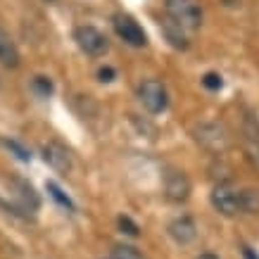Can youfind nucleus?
<instances>
[{
  "label": "nucleus",
  "instance_id": "obj_1",
  "mask_svg": "<svg viewBox=\"0 0 259 259\" xmlns=\"http://www.w3.org/2000/svg\"><path fill=\"white\" fill-rule=\"evenodd\" d=\"M166 15L186 31H195L202 24V5L200 0H166Z\"/></svg>",
  "mask_w": 259,
  "mask_h": 259
},
{
  "label": "nucleus",
  "instance_id": "obj_2",
  "mask_svg": "<svg viewBox=\"0 0 259 259\" xmlns=\"http://www.w3.org/2000/svg\"><path fill=\"white\" fill-rule=\"evenodd\" d=\"M138 100L150 114H162L169 107V91L159 79H145L138 86Z\"/></svg>",
  "mask_w": 259,
  "mask_h": 259
},
{
  "label": "nucleus",
  "instance_id": "obj_3",
  "mask_svg": "<svg viewBox=\"0 0 259 259\" xmlns=\"http://www.w3.org/2000/svg\"><path fill=\"white\" fill-rule=\"evenodd\" d=\"M112 26H114V33L124 40L126 46H131V48H145L148 46V33H145V29H143L141 24L136 22L131 15L117 12V15L112 17Z\"/></svg>",
  "mask_w": 259,
  "mask_h": 259
},
{
  "label": "nucleus",
  "instance_id": "obj_4",
  "mask_svg": "<svg viewBox=\"0 0 259 259\" xmlns=\"http://www.w3.org/2000/svg\"><path fill=\"white\" fill-rule=\"evenodd\" d=\"M74 40H76V46H79L88 57H102L107 50H110L107 36H105L100 29L91 26V24L76 26V29H74Z\"/></svg>",
  "mask_w": 259,
  "mask_h": 259
},
{
  "label": "nucleus",
  "instance_id": "obj_5",
  "mask_svg": "<svg viewBox=\"0 0 259 259\" xmlns=\"http://www.w3.org/2000/svg\"><path fill=\"white\" fill-rule=\"evenodd\" d=\"M238 195H240V190L231 181H219L212 188V207L219 214H224V217H236L240 212Z\"/></svg>",
  "mask_w": 259,
  "mask_h": 259
},
{
  "label": "nucleus",
  "instance_id": "obj_6",
  "mask_svg": "<svg viewBox=\"0 0 259 259\" xmlns=\"http://www.w3.org/2000/svg\"><path fill=\"white\" fill-rule=\"evenodd\" d=\"M40 155L46 159V164L50 166V169H55L57 174L67 176V174L71 171V152L64 148L62 143H57V141L46 143V145L40 148Z\"/></svg>",
  "mask_w": 259,
  "mask_h": 259
},
{
  "label": "nucleus",
  "instance_id": "obj_7",
  "mask_svg": "<svg viewBox=\"0 0 259 259\" xmlns=\"http://www.w3.org/2000/svg\"><path fill=\"white\" fill-rule=\"evenodd\" d=\"M190 179L186 176L183 171H169L164 176V195H166V200L169 202H176V204H181V202H186L190 197Z\"/></svg>",
  "mask_w": 259,
  "mask_h": 259
},
{
  "label": "nucleus",
  "instance_id": "obj_8",
  "mask_svg": "<svg viewBox=\"0 0 259 259\" xmlns=\"http://www.w3.org/2000/svg\"><path fill=\"white\" fill-rule=\"evenodd\" d=\"M195 138L209 150H224L228 143L226 131L219 124H200L195 128Z\"/></svg>",
  "mask_w": 259,
  "mask_h": 259
},
{
  "label": "nucleus",
  "instance_id": "obj_9",
  "mask_svg": "<svg viewBox=\"0 0 259 259\" xmlns=\"http://www.w3.org/2000/svg\"><path fill=\"white\" fill-rule=\"evenodd\" d=\"M166 231H169V236H171L174 243H179V245H188L197 238V226L190 217H179V219H174L171 224L166 226Z\"/></svg>",
  "mask_w": 259,
  "mask_h": 259
},
{
  "label": "nucleus",
  "instance_id": "obj_10",
  "mask_svg": "<svg viewBox=\"0 0 259 259\" xmlns=\"http://www.w3.org/2000/svg\"><path fill=\"white\" fill-rule=\"evenodd\" d=\"M162 36L174 50H188V36H186V29L179 26L169 15L162 17Z\"/></svg>",
  "mask_w": 259,
  "mask_h": 259
},
{
  "label": "nucleus",
  "instance_id": "obj_11",
  "mask_svg": "<svg viewBox=\"0 0 259 259\" xmlns=\"http://www.w3.org/2000/svg\"><path fill=\"white\" fill-rule=\"evenodd\" d=\"M19 62H22V57H19V50H17L15 40L0 26V64L8 67V69H15V67H19Z\"/></svg>",
  "mask_w": 259,
  "mask_h": 259
},
{
  "label": "nucleus",
  "instance_id": "obj_12",
  "mask_svg": "<svg viewBox=\"0 0 259 259\" xmlns=\"http://www.w3.org/2000/svg\"><path fill=\"white\" fill-rule=\"evenodd\" d=\"M17 188H19V193H17V197H19V204H22L24 212H36L38 209V195H36V190L26 183V181H15Z\"/></svg>",
  "mask_w": 259,
  "mask_h": 259
},
{
  "label": "nucleus",
  "instance_id": "obj_13",
  "mask_svg": "<svg viewBox=\"0 0 259 259\" xmlns=\"http://www.w3.org/2000/svg\"><path fill=\"white\" fill-rule=\"evenodd\" d=\"M238 207L245 214H259V190L257 188H243L238 195Z\"/></svg>",
  "mask_w": 259,
  "mask_h": 259
},
{
  "label": "nucleus",
  "instance_id": "obj_14",
  "mask_svg": "<svg viewBox=\"0 0 259 259\" xmlns=\"http://www.w3.org/2000/svg\"><path fill=\"white\" fill-rule=\"evenodd\" d=\"M31 91L38 98H50V95L55 93V86H53V81L48 79V76H43V74H36L31 79Z\"/></svg>",
  "mask_w": 259,
  "mask_h": 259
},
{
  "label": "nucleus",
  "instance_id": "obj_15",
  "mask_svg": "<svg viewBox=\"0 0 259 259\" xmlns=\"http://www.w3.org/2000/svg\"><path fill=\"white\" fill-rule=\"evenodd\" d=\"M46 188H48V193H50V197H53L55 202H60V204L64 207V209H69V212H74V202H71L69 195H67V193H64V190L60 188V186H57L55 181H48V183H46Z\"/></svg>",
  "mask_w": 259,
  "mask_h": 259
},
{
  "label": "nucleus",
  "instance_id": "obj_16",
  "mask_svg": "<svg viewBox=\"0 0 259 259\" xmlns=\"http://www.w3.org/2000/svg\"><path fill=\"white\" fill-rule=\"evenodd\" d=\"M112 259H145V257L136 250L134 245L119 243V245H114V247H112Z\"/></svg>",
  "mask_w": 259,
  "mask_h": 259
},
{
  "label": "nucleus",
  "instance_id": "obj_17",
  "mask_svg": "<svg viewBox=\"0 0 259 259\" xmlns=\"http://www.w3.org/2000/svg\"><path fill=\"white\" fill-rule=\"evenodd\" d=\"M3 145H5V148H8L17 159H22V162H31V150L24 148L19 141H3Z\"/></svg>",
  "mask_w": 259,
  "mask_h": 259
},
{
  "label": "nucleus",
  "instance_id": "obj_18",
  "mask_svg": "<svg viewBox=\"0 0 259 259\" xmlns=\"http://www.w3.org/2000/svg\"><path fill=\"white\" fill-rule=\"evenodd\" d=\"M202 86L207 91H221L224 88V79H221V74H217V71H207L202 76Z\"/></svg>",
  "mask_w": 259,
  "mask_h": 259
},
{
  "label": "nucleus",
  "instance_id": "obj_19",
  "mask_svg": "<svg viewBox=\"0 0 259 259\" xmlns=\"http://www.w3.org/2000/svg\"><path fill=\"white\" fill-rule=\"evenodd\" d=\"M245 150H247V157H250V162L259 169V141H257V136H250V138H247Z\"/></svg>",
  "mask_w": 259,
  "mask_h": 259
},
{
  "label": "nucleus",
  "instance_id": "obj_20",
  "mask_svg": "<svg viewBox=\"0 0 259 259\" xmlns=\"http://www.w3.org/2000/svg\"><path fill=\"white\" fill-rule=\"evenodd\" d=\"M117 224H119V228H121V233H126V236H134V238H136L138 233H141L138 224H134V221L128 219V217H119Z\"/></svg>",
  "mask_w": 259,
  "mask_h": 259
},
{
  "label": "nucleus",
  "instance_id": "obj_21",
  "mask_svg": "<svg viewBox=\"0 0 259 259\" xmlns=\"http://www.w3.org/2000/svg\"><path fill=\"white\" fill-rule=\"evenodd\" d=\"M114 79H117V71H114V67H107V64H105V67H100V69H98V81H100V83H112Z\"/></svg>",
  "mask_w": 259,
  "mask_h": 259
},
{
  "label": "nucleus",
  "instance_id": "obj_22",
  "mask_svg": "<svg viewBox=\"0 0 259 259\" xmlns=\"http://www.w3.org/2000/svg\"><path fill=\"white\" fill-rule=\"evenodd\" d=\"M243 254H245V259H259L257 254H254V250H252V247H247V245H243Z\"/></svg>",
  "mask_w": 259,
  "mask_h": 259
},
{
  "label": "nucleus",
  "instance_id": "obj_23",
  "mask_svg": "<svg viewBox=\"0 0 259 259\" xmlns=\"http://www.w3.org/2000/svg\"><path fill=\"white\" fill-rule=\"evenodd\" d=\"M197 259H219L217 254H212V252H204V254H200Z\"/></svg>",
  "mask_w": 259,
  "mask_h": 259
},
{
  "label": "nucleus",
  "instance_id": "obj_24",
  "mask_svg": "<svg viewBox=\"0 0 259 259\" xmlns=\"http://www.w3.org/2000/svg\"><path fill=\"white\" fill-rule=\"evenodd\" d=\"M48 3H53V0H48Z\"/></svg>",
  "mask_w": 259,
  "mask_h": 259
}]
</instances>
